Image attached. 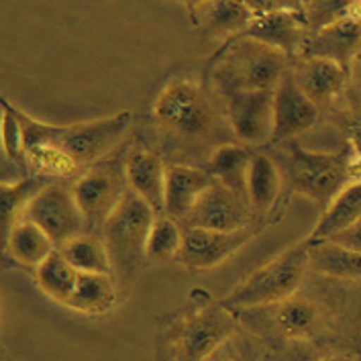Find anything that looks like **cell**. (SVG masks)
I'll list each match as a JSON object with an SVG mask.
<instances>
[{"label":"cell","instance_id":"obj_13","mask_svg":"<svg viewBox=\"0 0 361 361\" xmlns=\"http://www.w3.org/2000/svg\"><path fill=\"white\" fill-rule=\"evenodd\" d=\"M302 56L331 59L349 74L353 59L361 56V15H349L308 35Z\"/></svg>","mask_w":361,"mask_h":361},{"label":"cell","instance_id":"obj_4","mask_svg":"<svg viewBox=\"0 0 361 361\" xmlns=\"http://www.w3.org/2000/svg\"><path fill=\"white\" fill-rule=\"evenodd\" d=\"M353 166L347 152H306L298 143H290L284 178L292 190L326 209L347 186V180L355 170Z\"/></svg>","mask_w":361,"mask_h":361},{"label":"cell","instance_id":"obj_3","mask_svg":"<svg viewBox=\"0 0 361 361\" xmlns=\"http://www.w3.org/2000/svg\"><path fill=\"white\" fill-rule=\"evenodd\" d=\"M306 269L308 243L300 241L298 245L286 249L284 253L267 262L266 266L255 269L237 288H233L221 302L233 310L280 305L294 296V292L305 280Z\"/></svg>","mask_w":361,"mask_h":361},{"label":"cell","instance_id":"obj_18","mask_svg":"<svg viewBox=\"0 0 361 361\" xmlns=\"http://www.w3.org/2000/svg\"><path fill=\"white\" fill-rule=\"evenodd\" d=\"M298 88L305 92L317 106L329 102L341 92L347 72L331 59L324 57H305L292 68Z\"/></svg>","mask_w":361,"mask_h":361},{"label":"cell","instance_id":"obj_7","mask_svg":"<svg viewBox=\"0 0 361 361\" xmlns=\"http://www.w3.org/2000/svg\"><path fill=\"white\" fill-rule=\"evenodd\" d=\"M153 114L164 129L186 139L209 135L216 123L209 96L186 80L171 82L161 90L153 102Z\"/></svg>","mask_w":361,"mask_h":361},{"label":"cell","instance_id":"obj_32","mask_svg":"<svg viewBox=\"0 0 361 361\" xmlns=\"http://www.w3.org/2000/svg\"><path fill=\"white\" fill-rule=\"evenodd\" d=\"M0 106H2V147L8 159L19 161L27 155H25V139H23L17 109L6 98H2Z\"/></svg>","mask_w":361,"mask_h":361},{"label":"cell","instance_id":"obj_38","mask_svg":"<svg viewBox=\"0 0 361 361\" xmlns=\"http://www.w3.org/2000/svg\"><path fill=\"white\" fill-rule=\"evenodd\" d=\"M319 361H343V360H339V357H323V360H319Z\"/></svg>","mask_w":361,"mask_h":361},{"label":"cell","instance_id":"obj_31","mask_svg":"<svg viewBox=\"0 0 361 361\" xmlns=\"http://www.w3.org/2000/svg\"><path fill=\"white\" fill-rule=\"evenodd\" d=\"M349 15H361V0H310L306 11L308 35Z\"/></svg>","mask_w":361,"mask_h":361},{"label":"cell","instance_id":"obj_26","mask_svg":"<svg viewBox=\"0 0 361 361\" xmlns=\"http://www.w3.org/2000/svg\"><path fill=\"white\" fill-rule=\"evenodd\" d=\"M56 249L54 239L27 219L19 221L8 233V251L23 266L39 267Z\"/></svg>","mask_w":361,"mask_h":361},{"label":"cell","instance_id":"obj_11","mask_svg":"<svg viewBox=\"0 0 361 361\" xmlns=\"http://www.w3.org/2000/svg\"><path fill=\"white\" fill-rule=\"evenodd\" d=\"M319 118V106L298 88L288 70L274 88V133L271 141H290L308 131Z\"/></svg>","mask_w":361,"mask_h":361},{"label":"cell","instance_id":"obj_8","mask_svg":"<svg viewBox=\"0 0 361 361\" xmlns=\"http://www.w3.org/2000/svg\"><path fill=\"white\" fill-rule=\"evenodd\" d=\"M25 219L43 228L54 239L56 247L84 233V228L88 227L72 188L68 190L61 184H45L31 200Z\"/></svg>","mask_w":361,"mask_h":361},{"label":"cell","instance_id":"obj_14","mask_svg":"<svg viewBox=\"0 0 361 361\" xmlns=\"http://www.w3.org/2000/svg\"><path fill=\"white\" fill-rule=\"evenodd\" d=\"M72 194L88 227H102L125 192L113 171L90 170L74 182Z\"/></svg>","mask_w":361,"mask_h":361},{"label":"cell","instance_id":"obj_10","mask_svg":"<svg viewBox=\"0 0 361 361\" xmlns=\"http://www.w3.org/2000/svg\"><path fill=\"white\" fill-rule=\"evenodd\" d=\"M253 209L245 192H237L221 182H214L200 196L188 219V228H212V231H239L251 227Z\"/></svg>","mask_w":361,"mask_h":361},{"label":"cell","instance_id":"obj_36","mask_svg":"<svg viewBox=\"0 0 361 361\" xmlns=\"http://www.w3.org/2000/svg\"><path fill=\"white\" fill-rule=\"evenodd\" d=\"M333 241H337V243H341L345 247H351L355 249V251H361V219L355 223V225H351V227L347 228V231H343L339 235H335L333 237Z\"/></svg>","mask_w":361,"mask_h":361},{"label":"cell","instance_id":"obj_5","mask_svg":"<svg viewBox=\"0 0 361 361\" xmlns=\"http://www.w3.org/2000/svg\"><path fill=\"white\" fill-rule=\"evenodd\" d=\"M237 321L223 302L198 308L168 329V345L178 361H204L233 337Z\"/></svg>","mask_w":361,"mask_h":361},{"label":"cell","instance_id":"obj_28","mask_svg":"<svg viewBox=\"0 0 361 361\" xmlns=\"http://www.w3.org/2000/svg\"><path fill=\"white\" fill-rule=\"evenodd\" d=\"M78 274L80 271H76L72 264L61 255V251L56 249L37 267V284L47 296H51L57 302L68 305L76 288Z\"/></svg>","mask_w":361,"mask_h":361},{"label":"cell","instance_id":"obj_30","mask_svg":"<svg viewBox=\"0 0 361 361\" xmlns=\"http://www.w3.org/2000/svg\"><path fill=\"white\" fill-rule=\"evenodd\" d=\"M182 243H184V233L178 225V221L168 214H157L147 237L145 255L152 262L176 259V255L182 249Z\"/></svg>","mask_w":361,"mask_h":361},{"label":"cell","instance_id":"obj_27","mask_svg":"<svg viewBox=\"0 0 361 361\" xmlns=\"http://www.w3.org/2000/svg\"><path fill=\"white\" fill-rule=\"evenodd\" d=\"M116 300L111 274H78L76 288L68 306L86 314H102Z\"/></svg>","mask_w":361,"mask_h":361},{"label":"cell","instance_id":"obj_1","mask_svg":"<svg viewBox=\"0 0 361 361\" xmlns=\"http://www.w3.org/2000/svg\"><path fill=\"white\" fill-rule=\"evenodd\" d=\"M17 109V106H15ZM25 139V155L33 147H56L76 166L92 164L121 141L131 125V113L123 111L106 118H96L76 125H45L17 109Z\"/></svg>","mask_w":361,"mask_h":361},{"label":"cell","instance_id":"obj_33","mask_svg":"<svg viewBox=\"0 0 361 361\" xmlns=\"http://www.w3.org/2000/svg\"><path fill=\"white\" fill-rule=\"evenodd\" d=\"M27 159L31 166H35L39 171L49 173V176H70L78 166L56 147H33L27 152Z\"/></svg>","mask_w":361,"mask_h":361},{"label":"cell","instance_id":"obj_9","mask_svg":"<svg viewBox=\"0 0 361 361\" xmlns=\"http://www.w3.org/2000/svg\"><path fill=\"white\" fill-rule=\"evenodd\" d=\"M257 227H245L239 231H212V228H186L184 243L176 262L190 269H209L231 259L237 251L247 245L257 235Z\"/></svg>","mask_w":361,"mask_h":361},{"label":"cell","instance_id":"obj_37","mask_svg":"<svg viewBox=\"0 0 361 361\" xmlns=\"http://www.w3.org/2000/svg\"><path fill=\"white\" fill-rule=\"evenodd\" d=\"M186 4H188V8H196V6H200V4H207L210 0H184Z\"/></svg>","mask_w":361,"mask_h":361},{"label":"cell","instance_id":"obj_17","mask_svg":"<svg viewBox=\"0 0 361 361\" xmlns=\"http://www.w3.org/2000/svg\"><path fill=\"white\" fill-rule=\"evenodd\" d=\"M209 170L192 166H170L166 176V204L164 214L176 221H186L200 196L214 184Z\"/></svg>","mask_w":361,"mask_h":361},{"label":"cell","instance_id":"obj_20","mask_svg":"<svg viewBox=\"0 0 361 361\" xmlns=\"http://www.w3.org/2000/svg\"><path fill=\"white\" fill-rule=\"evenodd\" d=\"M308 243V241H306ZM308 269L337 280H361V251L333 239L308 243Z\"/></svg>","mask_w":361,"mask_h":361},{"label":"cell","instance_id":"obj_21","mask_svg":"<svg viewBox=\"0 0 361 361\" xmlns=\"http://www.w3.org/2000/svg\"><path fill=\"white\" fill-rule=\"evenodd\" d=\"M361 219V178L353 184H347L335 200L324 209V214L312 233L306 237L305 241H321V239H333L343 231L355 225Z\"/></svg>","mask_w":361,"mask_h":361},{"label":"cell","instance_id":"obj_6","mask_svg":"<svg viewBox=\"0 0 361 361\" xmlns=\"http://www.w3.org/2000/svg\"><path fill=\"white\" fill-rule=\"evenodd\" d=\"M157 212L135 192L127 190L102 225V239L111 253L113 267L131 269L145 255L147 237Z\"/></svg>","mask_w":361,"mask_h":361},{"label":"cell","instance_id":"obj_15","mask_svg":"<svg viewBox=\"0 0 361 361\" xmlns=\"http://www.w3.org/2000/svg\"><path fill=\"white\" fill-rule=\"evenodd\" d=\"M245 37L257 39L269 47L284 51L288 57L302 54L305 41L308 37L306 15L292 11H278L269 15H259L251 20Z\"/></svg>","mask_w":361,"mask_h":361},{"label":"cell","instance_id":"obj_34","mask_svg":"<svg viewBox=\"0 0 361 361\" xmlns=\"http://www.w3.org/2000/svg\"><path fill=\"white\" fill-rule=\"evenodd\" d=\"M251 13L255 17L259 15H269V13H278V11H292V13H300L306 15V0H245Z\"/></svg>","mask_w":361,"mask_h":361},{"label":"cell","instance_id":"obj_22","mask_svg":"<svg viewBox=\"0 0 361 361\" xmlns=\"http://www.w3.org/2000/svg\"><path fill=\"white\" fill-rule=\"evenodd\" d=\"M321 310L319 306L306 298L292 296L278 305L276 310V326L286 339L292 341H308L321 331Z\"/></svg>","mask_w":361,"mask_h":361},{"label":"cell","instance_id":"obj_16","mask_svg":"<svg viewBox=\"0 0 361 361\" xmlns=\"http://www.w3.org/2000/svg\"><path fill=\"white\" fill-rule=\"evenodd\" d=\"M168 168L152 149H133L125 161V182L129 190L143 198L157 214H164Z\"/></svg>","mask_w":361,"mask_h":361},{"label":"cell","instance_id":"obj_24","mask_svg":"<svg viewBox=\"0 0 361 361\" xmlns=\"http://www.w3.org/2000/svg\"><path fill=\"white\" fill-rule=\"evenodd\" d=\"M57 249L80 274H111L113 271L109 247L104 239L98 235L80 233Z\"/></svg>","mask_w":361,"mask_h":361},{"label":"cell","instance_id":"obj_29","mask_svg":"<svg viewBox=\"0 0 361 361\" xmlns=\"http://www.w3.org/2000/svg\"><path fill=\"white\" fill-rule=\"evenodd\" d=\"M45 186V182L35 180V178H27L19 180L15 184H2L0 188V225L2 231L11 233V228L19 223V214L27 212L31 200L37 196L41 188Z\"/></svg>","mask_w":361,"mask_h":361},{"label":"cell","instance_id":"obj_2","mask_svg":"<svg viewBox=\"0 0 361 361\" xmlns=\"http://www.w3.org/2000/svg\"><path fill=\"white\" fill-rule=\"evenodd\" d=\"M290 70V57L257 39L239 35L216 57L212 82L221 94L274 90Z\"/></svg>","mask_w":361,"mask_h":361},{"label":"cell","instance_id":"obj_19","mask_svg":"<svg viewBox=\"0 0 361 361\" xmlns=\"http://www.w3.org/2000/svg\"><path fill=\"white\" fill-rule=\"evenodd\" d=\"M190 11L198 27L216 37H239L247 31L251 20L255 19L245 0H210Z\"/></svg>","mask_w":361,"mask_h":361},{"label":"cell","instance_id":"obj_23","mask_svg":"<svg viewBox=\"0 0 361 361\" xmlns=\"http://www.w3.org/2000/svg\"><path fill=\"white\" fill-rule=\"evenodd\" d=\"M282 190V173L266 153H255L247 173V198L251 209L264 214L271 209Z\"/></svg>","mask_w":361,"mask_h":361},{"label":"cell","instance_id":"obj_12","mask_svg":"<svg viewBox=\"0 0 361 361\" xmlns=\"http://www.w3.org/2000/svg\"><path fill=\"white\" fill-rule=\"evenodd\" d=\"M227 116L231 129L243 143H266L274 133V90L228 94Z\"/></svg>","mask_w":361,"mask_h":361},{"label":"cell","instance_id":"obj_25","mask_svg":"<svg viewBox=\"0 0 361 361\" xmlns=\"http://www.w3.org/2000/svg\"><path fill=\"white\" fill-rule=\"evenodd\" d=\"M255 152L249 145L228 143L214 149L209 161V171L216 182L225 184L237 192L247 190L249 166L253 161ZM247 194V192H245Z\"/></svg>","mask_w":361,"mask_h":361},{"label":"cell","instance_id":"obj_35","mask_svg":"<svg viewBox=\"0 0 361 361\" xmlns=\"http://www.w3.org/2000/svg\"><path fill=\"white\" fill-rule=\"evenodd\" d=\"M345 131L347 137L353 145V149L357 153V159H360L361 166V104L360 106H353L349 114H345Z\"/></svg>","mask_w":361,"mask_h":361}]
</instances>
